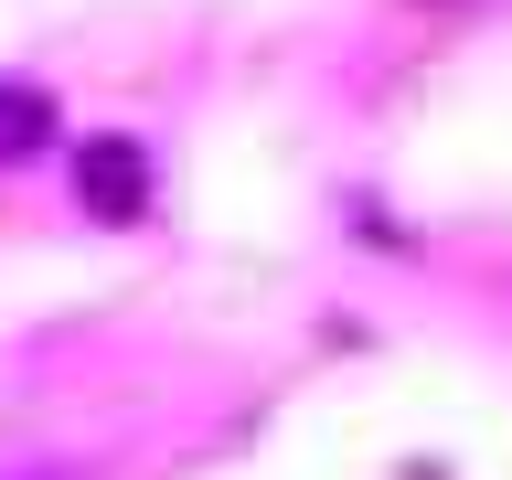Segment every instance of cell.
Here are the masks:
<instances>
[{"label": "cell", "instance_id": "1", "mask_svg": "<svg viewBox=\"0 0 512 480\" xmlns=\"http://www.w3.org/2000/svg\"><path fill=\"white\" fill-rule=\"evenodd\" d=\"M75 203L107 214V224L150 214V160H139V139H86V150H75Z\"/></svg>", "mask_w": 512, "mask_h": 480}, {"label": "cell", "instance_id": "2", "mask_svg": "<svg viewBox=\"0 0 512 480\" xmlns=\"http://www.w3.org/2000/svg\"><path fill=\"white\" fill-rule=\"evenodd\" d=\"M43 128H54V96L43 86H0V160H32Z\"/></svg>", "mask_w": 512, "mask_h": 480}]
</instances>
